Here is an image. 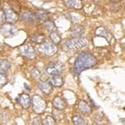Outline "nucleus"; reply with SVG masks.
<instances>
[{"instance_id": "obj_14", "label": "nucleus", "mask_w": 125, "mask_h": 125, "mask_svg": "<svg viewBox=\"0 0 125 125\" xmlns=\"http://www.w3.org/2000/svg\"><path fill=\"white\" fill-rule=\"evenodd\" d=\"M22 19H23V21L29 23H33L35 22V16L30 11H24L22 13Z\"/></svg>"}, {"instance_id": "obj_24", "label": "nucleus", "mask_w": 125, "mask_h": 125, "mask_svg": "<svg viewBox=\"0 0 125 125\" xmlns=\"http://www.w3.org/2000/svg\"><path fill=\"white\" fill-rule=\"evenodd\" d=\"M83 32V29L81 26H77L73 32V38H79L82 35Z\"/></svg>"}, {"instance_id": "obj_5", "label": "nucleus", "mask_w": 125, "mask_h": 125, "mask_svg": "<svg viewBox=\"0 0 125 125\" xmlns=\"http://www.w3.org/2000/svg\"><path fill=\"white\" fill-rule=\"evenodd\" d=\"M39 53L45 56H53L58 51V48L54 43H43L39 47Z\"/></svg>"}, {"instance_id": "obj_15", "label": "nucleus", "mask_w": 125, "mask_h": 125, "mask_svg": "<svg viewBox=\"0 0 125 125\" xmlns=\"http://www.w3.org/2000/svg\"><path fill=\"white\" fill-rule=\"evenodd\" d=\"M78 108L81 111L83 114H88L91 113V107H90L89 104L88 103L84 102V101H80L79 104H78Z\"/></svg>"}, {"instance_id": "obj_16", "label": "nucleus", "mask_w": 125, "mask_h": 125, "mask_svg": "<svg viewBox=\"0 0 125 125\" xmlns=\"http://www.w3.org/2000/svg\"><path fill=\"white\" fill-rule=\"evenodd\" d=\"M36 17L38 18L39 19L42 20V21H48V13L47 11L45 10H43V9H39L36 12Z\"/></svg>"}, {"instance_id": "obj_27", "label": "nucleus", "mask_w": 125, "mask_h": 125, "mask_svg": "<svg viewBox=\"0 0 125 125\" xmlns=\"http://www.w3.org/2000/svg\"><path fill=\"white\" fill-rule=\"evenodd\" d=\"M4 20H5V14H4V12L2 10V11H0V23H3Z\"/></svg>"}, {"instance_id": "obj_12", "label": "nucleus", "mask_w": 125, "mask_h": 125, "mask_svg": "<svg viewBox=\"0 0 125 125\" xmlns=\"http://www.w3.org/2000/svg\"><path fill=\"white\" fill-rule=\"evenodd\" d=\"M39 88L45 94H50L53 92V86L47 82H41L39 84Z\"/></svg>"}, {"instance_id": "obj_26", "label": "nucleus", "mask_w": 125, "mask_h": 125, "mask_svg": "<svg viewBox=\"0 0 125 125\" xmlns=\"http://www.w3.org/2000/svg\"><path fill=\"white\" fill-rule=\"evenodd\" d=\"M32 75H33L34 78H39V76L41 75V73H40L37 68H34L33 71H32Z\"/></svg>"}, {"instance_id": "obj_1", "label": "nucleus", "mask_w": 125, "mask_h": 125, "mask_svg": "<svg viewBox=\"0 0 125 125\" xmlns=\"http://www.w3.org/2000/svg\"><path fill=\"white\" fill-rule=\"evenodd\" d=\"M97 64V59L94 55L89 53H81L74 62L73 68L77 73H80L88 68L94 67Z\"/></svg>"}, {"instance_id": "obj_23", "label": "nucleus", "mask_w": 125, "mask_h": 125, "mask_svg": "<svg viewBox=\"0 0 125 125\" xmlns=\"http://www.w3.org/2000/svg\"><path fill=\"white\" fill-rule=\"evenodd\" d=\"M56 122L55 120H54V118L53 117L51 116H46L45 118L43 120V122H42V124H47V125H53V124H55Z\"/></svg>"}, {"instance_id": "obj_28", "label": "nucleus", "mask_w": 125, "mask_h": 125, "mask_svg": "<svg viewBox=\"0 0 125 125\" xmlns=\"http://www.w3.org/2000/svg\"><path fill=\"white\" fill-rule=\"evenodd\" d=\"M33 124H42V121L40 118H34L33 121Z\"/></svg>"}, {"instance_id": "obj_13", "label": "nucleus", "mask_w": 125, "mask_h": 125, "mask_svg": "<svg viewBox=\"0 0 125 125\" xmlns=\"http://www.w3.org/2000/svg\"><path fill=\"white\" fill-rule=\"evenodd\" d=\"M68 7L73 8L75 9H79L83 7V3L81 0H62Z\"/></svg>"}, {"instance_id": "obj_21", "label": "nucleus", "mask_w": 125, "mask_h": 125, "mask_svg": "<svg viewBox=\"0 0 125 125\" xmlns=\"http://www.w3.org/2000/svg\"><path fill=\"white\" fill-rule=\"evenodd\" d=\"M44 26H45L46 29L48 30V31H50V32L56 31V26H55V24L53 23V22L48 20V21L45 22V23H44Z\"/></svg>"}, {"instance_id": "obj_7", "label": "nucleus", "mask_w": 125, "mask_h": 125, "mask_svg": "<svg viewBox=\"0 0 125 125\" xmlns=\"http://www.w3.org/2000/svg\"><path fill=\"white\" fill-rule=\"evenodd\" d=\"M3 11L4 12L5 20L8 23H16L19 20V15H18V13H16L13 9H11L8 6H4L3 7Z\"/></svg>"}, {"instance_id": "obj_25", "label": "nucleus", "mask_w": 125, "mask_h": 125, "mask_svg": "<svg viewBox=\"0 0 125 125\" xmlns=\"http://www.w3.org/2000/svg\"><path fill=\"white\" fill-rule=\"evenodd\" d=\"M8 83V78L6 77L5 73H0V87L4 86Z\"/></svg>"}, {"instance_id": "obj_18", "label": "nucleus", "mask_w": 125, "mask_h": 125, "mask_svg": "<svg viewBox=\"0 0 125 125\" xmlns=\"http://www.w3.org/2000/svg\"><path fill=\"white\" fill-rule=\"evenodd\" d=\"M11 64L8 60H3L0 62V73H6L9 70Z\"/></svg>"}, {"instance_id": "obj_11", "label": "nucleus", "mask_w": 125, "mask_h": 125, "mask_svg": "<svg viewBox=\"0 0 125 125\" xmlns=\"http://www.w3.org/2000/svg\"><path fill=\"white\" fill-rule=\"evenodd\" d=\"M53 104L57 109L58 110H62L67 107V104L66 102L62 99L60 97H55L53 99Z\"/></svg>"}, {"instance_id": "obj_8", "label": "nucleus", "mask_w": 125, "mask_h": 125, "mask_svg": "<svg viewBox=\"0 0 125 125\" xmlns=\"http://www.w3.org/2000/svg\"><path fill=\"white\" fill-rule=\"evenodd\" d=\"M19 51L22 53V55H23L26 58H33L35 57V49L31 44L25 43L23 45L20 46Z\"/></svg>"}, {"instance_id": "obj_29", "label": "nucleus", "mask_w": 125, "mask_h": 125, "mask_svg": "<svg viewBox=\"0 0 125 125\" xmlns=\"http://www.w3.org/2000/svg\"><path fill=\"white\" fill-rule=\"evenodd\" d=\"M111 1H114V2H118V1H120V0H111Z\"/></svg>"}, {"instance_id": "obj_6", "label": "nucleus", "mask_w": 125, "mask_h": 125, "mask_svg": "<svg viewBox=\"0 0 125 125\" xmlns=\"http://www.w3.org/2000/svg\"><path fill=\"white\" fill-rule=\"evenodd\" d=\"M45 70L49 75L59 74L63 70V65L58 62H52L46 65Z\"/></svg>"}, {"instance_id": "obj_17", "label": "nucleus", "mask_w": 125, "mask_h": 125, "mask_svg": "<svg viewBox=\"0 0 125 125\" xmlns=\"http://www.w3.org/2000/svg\"><path fill=\"white\" fill-rule=\"evenodd\" d=\"M96 35L98 36H101V37H104L105 38L107 39H109V36H110V33L108 32V30L106 29L103 27H99L96 29Z\"/></svg>"}, {"instance_id": "obj_3", "label": "nucleus", "mask_w": 125, "mask_h": 125, "mask_svg": "<svg viewBox=\"0 0 125 125\" xmlns=\"http://www.w3.org/2000/svg\"><path fill=\"white\" fill-rule=\"evenodd\" d=\"M31 104L33 105V111L37 114H42L46 108V102L42 97L34 95L32 98Z\"/></svg>"}, {"instance_id": "obj_10", "label": "nucleus", "mask_w": 125, "mask_h": 125, "mask_svg": "<svg viewBox=\"0 0 125 125\" xmlns=\"http://www.w3.org/2000/svg\"><path fill=\"white\" fill-rule=\"evenodd\" d=\"M19 104L23 108H29L31 105V98L29 94H22L19 96Z\"/></svg>"}, {"instance_id": "obj_4", "label": "nucleus", "mask_w": 125, "mask_h": 125, "mask_svg": "<svg viewBox=\"0 0 125 125\" xmlns=\"http://www.w3.org/2000/svg\"><path fill=\"white\" fill-rule=\"evenodd\" d=\"M18 32H19V29L13 23H6L0 27V33L6 38L13 37V36L17 35Z\"/></svg>"}, {"instance_id": "obj_9", "label": "nucleus", "mask_w": 125, "mask_h": 125, "mask_svg": "<svg viewBox=\"0 0 125 125\" xmlns=\"http://www.w3.org/2000/svg\"><path fill=\"white\" fill-rule=\"evenodd\" d=\"M49 83L53 87H61L63 84V78L60 74H55L50 78Z\"/></svg>"}, {"instance_id": "obj_19", "label": "nucleus", "mask_w": 125, "mask_h": 125, "mask_svg": "<svg viewBox=\"0 0 125 125\" xmlns=\"http://www.w3.org/2000/svg\"><path fill=\"white\" fill-rule=\"evenodd\" d=\"M31 40L35 43H42L45 41V37L42 34H39V33H35V34H33L31 36Z\"/></svg>"}, {"instance_id": "obj_2", "label": "nucleus", "mask_w": 125, "mask_h": 125, "mask_svg": "<svg viewBox=\"0 0 125 125\" xmlns=\"http://www.w3.org/2000/svg\"><path fill=\"white\" fill-rule=\"evenodd\" d=\"M88 45V39L85 38H73L66 42V46L72 50H78Z\"/></svg>"}, {"instance_id": "obj_20", "label": "nucleus", "mask_w": 125, "mask_h": 125, "mask_svg": "<svg viewBox=\"0 0 125 125\" xmlns=\"http://www.w3.org/2000/svg\"><path fill=\"white\" fill-rule=\"evenodd\" d=\"M50 38H51L52 41H53L54 43H58L61 41V37H60L59 34L56 31L51 32V33H50Z\"/></svg>"}, {"instance_id": "obj_22", "label": "nucleus", "mask_w": 125, "mask_h": 125, "mask_svg": "<svg viewBox=\"0 0 125 125\" xmlns=\"http://www.w3.org/2000/svg\"><path fill=\"white\" fill-rule=\"evenodd\" d=\"M73 123L74 124H77V125L86 124V122L84 121V119L80 116H73Z\"/></svg>"}]
</instances>
